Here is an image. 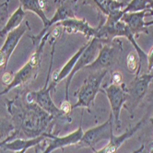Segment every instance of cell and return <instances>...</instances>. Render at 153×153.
I'll return each mask as SVG.
<instances>
[{
  "label": "cell",
  "mask_w": 153,
  "mask_h": 153,
  "mask_svg": "<svg viewBox=\"0 0 153 153\" xmlns=\"http://www.w3.org/2000/svg\"><path fill=\"white\" fill-rule=\"evenodd\" d=\"M8 111L12 114L14 122L19 130L12 136H9L2 143L8 142L15 135H21L28 138H33L41 135L52 134L53 121L56 118L47 114L35 103H18L16 100L9 102Z\"/></svg>",
  "instance_id": "1"
},
{
  "label": "cell",
  "mask_w": 153,
  "mask_h": 153,
  "mask_svg": "<svg viewBox=\"0 0 153 153\" xmlns=\"http://www.w3.org/2000/svg\"><path fill=\"white\" fill-rule=\"evenodd\" d=\"M53 47L52 50V57H51V65L49 68V73L47 75V79L45 81V85L43 88L37 91H29L25 95V102L28 103H35L40 106L43 111H45L47 114L52 115L53 118H68V115H65V113L58 108L51 98V91L56 88V85L53 83L49 84L50 79V72L53 65Z\"/></svg>",
  "instance_id": "2"
},
{
  "label": "cell",
  "mask_w": 153,
  "mask_h": 153,
  "mask_svg": "<svg viewBox=\"0 0 153 153\" xmlns=\"http://www.w3.org/2000/svg\"><path fill=\"white\" fill-rule=\"evenodd\" d=\"M108 70H96L93 71L83 83V85L75 93L78 98V102L72 105V110L76 108H86L91 113V106L93 104L97 94L101 91V86L104 76L107 75Z\"/></svg>",
  "instance_id": "3"
},
{
  "label": "cell",
  "mask_w": 153,
  "mask_h": 153,
  "mask_svg": "<svg viewBox=\"0 0 153 153\" xmlns=\"http://www.w3.org/2000/svg\"><path fill=\"white\" fill-rule=\"evenodd\" d=\"M50 35H51V32L49 30L47 33L41 39V41L39 42L40 45H39L38 48L33 53V54L30 56V58L28 60L26 65H24L23 67L14 75L11 82H10L7 86V88L4 90V91H2L1 93H0V95L7 93L10 90L17 88V87H19L21 85H23L26 82H28L30 79H32V76L35 75L36 71L39 68V65H40V63H41V56H42V49H43V46H45V42L48 40Z\"/></svg>",
  "instance_id": "4"
},
{
  "label": "cell",
  "mask_w": 153,
  "mask_h": 153,
  "mask_svg": "<svg viewBox=\"0 0 153 153\" xmlns=\"http://www.w3.org/2000/svg\"><path fill=\"white\" fill-rule=\"evenodd\" d=\"M153 79V75L151 73L137 76L136 79L128 84H126V91L127 94L126 102L125 104V108L129 112L131 118L134 116V112L137 109L139 102L145 97L149 85Z\"/></svg>",
  "instance_id": "5"
},
{
  "label": "cell",
  "mask_w": 153,
  "mask_h": 153,
  "mask_svg": "<svg viewBox=\"0 0 153 153\" xmlns=\"http://www.w3.org/2000/svg\"><path fill=\"white\" fill-rule=\"evenodd\" d=\"M114 116L111 114L109 119L103 124L87 130L83 133L82 137L75 145L76 149L81 148H91L93 151L95 150V146L102 140H110L111 135L114 132Z\"/></svg>",
  "instance_id": "6"
},
{
  "label": "cell",
  "mask_w": 153,
  "mask_h": 153,
  "mask_svg": "<svg viewBox=\"0 0 153 153\" xmlns=\"http://www.w3.org/2000/svg\"><path fill=\"white\" fill-rule=\"evenodd\" d=\"M103 42L106 43V42L102 39L100 38H92L88 46L86 47V49L83 51V53H81V56H79V58L76 61L75 67L73 68L72 71L70 72V74L68 76L67 78V83H65V101H68V89H69V85L72 81L73 76H75V74L79 71L80 69L88 67L89 65H91L98 56L99 54Z\"/></svg>",
  "instance_id": "7"
},
{
  "label": "cell",
  "mask_w": 153,
  "mask_h": 153,
  "mask_svg": "<svg viewBox=\"0 0 153 153\" xmlns=\"http://www.w3.org/2000/svg\"><path fill=\"white\" fill-rule=\"evenodd\" d=\"M104 94L107 96L108 101L111 106V114L114 116V120L115 122V126L117 129L121 127V115L122 109L125 107L126 102L127 94L126 91V84H110L102 90Z\"/></svg>",
  "instance_id": "8"
},
{
  "label": "cell",
  "mask_w": 153,
  "mask_h": 153,
  "mask_svg": "<svg viewBox=\"0 0 153 153\" xmlns=\"http://www.w3.org/2000/svg\"><path fill=\"white\" fill-rule=\"evenodd\" d=\"M83 133L84 132L80 123V126L78 129L67 136L58 137L56 135L50 134L40 143L42 145L40 147V150L42 151H36L35 153H52L57 149H64L68 146L76 145L82 137Z\"/></svg>",
  "instance_id": "9"
},
{
  "label": "cell",
  "mask_w": 153,
  "mask_h": 153,
  "mask_svg": "<svg viewBox=\"0 0 153 153\" xmlns=\"http://www.w3.org/2000/svg\"><path fill=\"white\" fill-rule=\"evenodd\" d=\"M76 2H78V0H54V3L56 6V12L51 19H49L48 25L43 28L40 34L33 38L31 37L33 39V42H40L41 39L46 34V32L50 30V28L59 21L61 22L65 19L76 18L75 11L76 8Z\"/></svg>",
  "instance_id": "10"
},
{
  "label": "cell",
  "mask_w": 153,
  "mask_h": 153,
  "mask_svg": "<svg viewBox=\"0 0 153 153\" xmlns=\"http://www.w3.org/2000/svg\"><path fill=\"white\" fill-rule=\"evenodd\" d=\"M29 29V23L25 21L7 35L3 46L0 48V68H6L11 54L16 49L21 37Z\"/></svg>",
  "instance_id": "11"
},
{
  "label": "cell",
  "mask_w": 153,
  "mask_h": 153,
  "mask_svg": "<svg viewBox=\"0 0 153 153\" xmlns=\"http://www.w3.org/2000/svg\"><path fill=\"white\" fill-rule=\"evenodd\" d=\"M148 14L153 15L151 9H145L138 12L124 13L120 20L125 22L130 31L137 37L140 33L149 34L148 27L153 25V20L149 21V22H145L144 21V19Z\"/></svg>",
  "instance_id": "12"
},
{
  "label": "cell",
  "mask_w": 153,
  "mask_h": 153,
  "mask_svg": "<svg viewBox=\"0 0 153 153\" xmlns=\"http://www.w3.org/2000/svg\"><path fill=\"white\" fill-rule=\"evenodd\" d=\"M58 25H60L64 29V30L69 34H73V33L83 34L88 39V41L95 37L97 38L98 34H99V30H100L99 26L97 28H93L90 26V24L87 22L86 19H79L76 18L63 20Z\"/></svg>",
  "instance_id": "13"
},
{
  "label": "cell",
  "mask_w": 153,
  "mask_h": 153,
  "mask_svg": "<svg viewBox=\"0 0 153 153\" xmlns=\"http://www.w3.org/2000/svg\"><path fill=\"white\" fill-rule=\"evenodd\" d=\"M143 123H144V118L139 120V121L133 127L129 128L128 130L126 131L125 133H123L120 136H115V135H114V132H113L111 135L110 140H109L107 145L99 150L95 149L93 152L94 153H116L117 150L119 149V148L123 145L124 142L126 141L127 139H129L130 137H132L140 129V127Z\"/></svg>",
  "instance_id": "14"
},
{
  "label": "cell",
  "mask_w": 153,
  "mask_h": 153,
  "mask_svg": "<svg viewBox=\"0 0 153 153\" xmlns=\"http://www.w3.org/2000/svg\"><path fill=\"white\" fill-rule=\"evenodd\" d=\"M114 53H115L114 46L110 45H106L105 43L104 45H102L97 58L86 68L92 70V71L102 70V69L107 70L114 64Z\"/></svg>",
  "instance_id": "15"
},
{
  "label": "cell",
  "mask_w": 153,
  "mask_h": 153,
  "mask_svg": "<svg viewBox=\"0 0 153 153\" xmlns=\"http://www.w3.org/2000/svg\"><path fill=\"white\" fill-rule=\"evenodd\" d=\"M50 134L45 135H41L39 137H33V138H29V139H23V138H17L13 141H8L5 142V143H0V148L6 150H12V151H20L22 149H28L31 147H36L39 145L41 142L47 137Z\"/></svg>",
  "instance_id": "16"
},
{
  "label": "cell",
  "mask_w": 153,
  "mask_h": 153,
  "mask_svg": "<svg viewBox=\"0 0 153 153\" xmlns=\"http://www.w3.org/2000/svg\"><path fill=\"white\" fill-rule=\"evenodd\" d=\"M19 5L24 11H31L35 13L42 21L45 27L49 23V19L45 13L46 0H19Z\"/></svg>",
  "instance_id": "17"
},
{
  "label": "cell",
  "mask_w": 153,
  "mask_h": 153,
  "mask_svg": "<svg viewBox=\"0 0 153 153\" xmlns=\"http://www.w3.org/2000/svg\"><path fill=\"white\" fill-rule=\"evenodd\" d=\"M91 41V40H90ZM90 41H88L84 45H82L79 50H78V52H76L74 56L67 62V64H65L64 67L61 68V69H59V70H57L56 72V74H53V82L52 83H53L54 85H57L58 84V82H60L62 79H65V78H68V76L70 74V72L72 71V69H73V68L75 67V65H76V61H78V59L79 58V56H81V53H83V51L86 49V47L88 46V45H89V42H90Z\"/></svg>",
  "instance_id": "18"
},
{
  "label": "cell",
  "mask_w": 153,
  "mask_h": 153,
  "mask_svg": "<svg viewBox=\"0 0 153 153\" xmlns=\"http://www.w3.org/2000/svg\"><path fill=\"white\" fill-rule=\"evenodd\" d=\"M25 16H26V11H24L22 7H21V6L19 5L18 7V8L14 11V13L10 16V18L7 21L5 26L0 30V36L4 37V36L7 35L10 31H12L13 30L18 28L21 23H22Z\"/></svg>",
  "instance_id": "19"
},
{
  "label": "cell",
  "mask_w": 153,
  "mask_h": 153,
  "mask_svg": "<svg viewBox=\"0 0 153 153\" xmlns=\"http://www.w3.org/2000/svg\"><path fill=\"white\" fill-rule=\"evenodd\" d=\"M149 0H131L128 5L123 9V14L129 12H138L145 9H149Z\"/></svg>",
  "instance_id": "20"
},
{
  "label": "cell",
  "mask_w": 153,
  "mask_h": 153,
  "mask_svg": "<svg viewBox=\"0 0 153 153\" xmlns=\"http://www.w3.org/2000/svg\"><path fill=\"white\" fill-rule=\"evenodd\" d=\"M126 61H127V67L130 72L137 73L138 69V56H136V53L134 52H131L126 57Z\"/></svg>",
  "instance_id": "21"
},
{
  "label": "cell",
  "mask_w": 153,
  "mask_h": 153,
  "mask_svg": "<svg viewBox=\"0 0 153 153\" xmlns=\"http://www.w3.org/2000/svg\"><path fill=\"white\" fill-rule=\"evenodd\" d=\"M93 1L105 16L109 15V4H110L111 0H93Z\"/></svg>",
  "instance_id": "22"
},
{
  "label": "cell",
  "mask_w": 153,
  "mask_h": 153,
  "mask_svg": "<svg viewBox=\"0 0 153 153\" xmlns=\"http://www.w3.org/2000/svg\"><path fill=\"white\" fill-rule=\"evenodd\" d=\"M7 18V2L0 5V23Z\"/></svg>",
  "instance_id": "23"
},
{
  "label": "cell",
  "mask_w": 153,
  "mask_h": 153,
  "mask_svg": "<svg viewBox=\"0 0 153 153\" xmlns=\"http://www.w3.org/2000/svg\"><path fill=\"white\" fill-rule=\"evenodd\" d=\"M60 109L65 113V115H68V116L69 114H70L71 111H72V105L69 103L68 101H65V100L64 102H62Z\"/></svg>",
  "instance_id": "24"
},
{
  "label": "cell",
  "mask_w": 153,
  "mask_h": 153,
  "mask_svg": "<svg viewBox=\"0 0 153 153\" xmlns=\"http://www.w3.org/2000/svg\"><path fill=\"white\" fill-rule=\"evenodd\" d=\"M122 79H123V76L120 72L115 71L112 74L113 84H122Z\"/></svg>",
  "instance_id": "25"
},
{
  "label": "cell",
  "mask_w": 153,
  "mask_h": 153,
  "mask_svg": "<svg viewBox=\"0 0 153 153\" xmlns=\"http://www.w3.org/2000/svg\"><path fill=\"white\" fill-rule=\"evenodd\" d=\"M147 64H148V70L149 72H151L153 69V47L149 51L147 56Z\"/></svg>",
  "instance_id": "26"
},
{
  "label": "cell",
  "mask_w": 153,
  "mask_h": 153,
  "mask_svg": "<svg viewBox=\"0 0 153 153\" xmlns=\"http://www.w3.org/2000/svg\"><path fill=\"white\" fill-rule=\"evenodd\" d=\"M144 149H145V146H144V144H143V145H141V146H140V148H139L138 149L134 150L133 152H131V153H141L142 151L144 150Z\"/></svg>",
  "instance_id": "27"
},
{
  "label": "cell",
  "mask_w": 153,
  "mask_h": 153,
  "mask_svg": "<svg viewBox=\"0 0 153 153\" xmlns=\"http://www.w3.org/2000/svg\"><path fill=\"white\" fill-rule=\"evenodd\" d=\"M115 1H118V2H120V3H123V4H125V5H128V3L131 1V0H115Z\"/></svg>",
  "instance_id": "28"
},
{
  "label": "cell",
  "mask_w": 153,
  "mask_h": 153,
  "mask_svg": "<svg viewBox=\"0 0 153 153\" xmlns=\"http://www.w3.org/2000/svg\"><path fill=\"white\" fill-rule=\"evenodd\" d=\"M149 9H151V11H152V13H153V0H149Z\"/></svg>",
  "instance_id": "29"
},
{
  "label": "cell",
  "mask_w": 153,
  "mask_h": 153,
  "mask_svg": "<svg viewBox=\"0 0 153 153\" xmlns=\"http://www.w3.org/2000/svg\"><path fill=\"white\" fill-rule=\"evenodd\" d=\"M27 151V149H22V150H20V151H16L15 153H25Z\"/></svg>",
  "instance_id": "30"
},
{
  "label": "cell",
  "mask_w": 153,
  "mask_h": 153,
  "mask_svg": "<svg viewBox=\"0 0 153 153\" xmlns=\"http://www.w3.org/2000/svg\"><path fill=\"white\" fill-rule=\"evenodd\" d=\"M150 123H151V124L153 125V116H152V118L150 119Z\"/></svg>",
  "instance_id": "31"
},
{
  "label": "cell",
  "mask_w": 153,
  "mask_h": 153,
  "mask_svg": "<svg viewBox=\"0 0 153 153\" xmlns=\"http://www.w3.org/2000/svg\"><path fill=\"white\" fill-rule=\"evenodd\" d=\"M149 153H153V144H152V149H151V150H150Z\"/></svg>",
  "instance_id": "32"
}]
</instances>
